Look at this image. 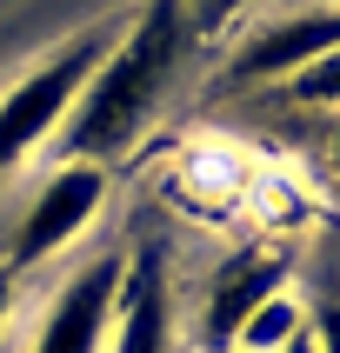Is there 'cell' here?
Wrapping results in <instances>:
<instances>
[{
	"mask_svg": "<svg viewBox=\"0 0 340 353\" xmlns=\"http://www.w3.org/2000/svg\"><path fill=\"white\" fill-rule=\"evenodd\" d=\"M174 60H180V0H147L140 20L127 27L107 67L87 74L74 114L60 120L67 127V147L74 154H94V160H114L127 140L154 120L167 80H174Z\"/></svg>",
	"mask_w": 340,
	"mask_h": 353,
	"instance_id": "cell-1",
	"label": "cell"
},
{
	"mask_svg": "<svg viewBox=\"0 0 340 353\" xmlns=\"http://www.w3.org/2000/svg\"><path fill=\"white\" fill-rule=\"evenodd\" d=\"M94 67H100V34H87L80 47H67L60 60H47L40 74H27L14 94L0 100V174L20 167L60 120L74 114V100H80V87H87Z\"/></svg>",
	"mask_w": 340,
	"mask_h": 353,
	"instance_id": "cell-2",
	"label": "cell"
},
{
	"mask_svg": "<svg viewBox=\"0 0 340 353\" xmlns=\"http://www.w3.org/2000/svg\"><path fill=\"white\" fill-rule=\"evenodd\" d=\"M107 200V174L100 167H60L47 187L34 194L27 220H20V240H14V260L7 267H40V260H54L67 240H80V227L94 220V207Z\"/></svg>",
	"mask_w": 340,
	"mask_h": 353,
	"instance_id": "cell-3",
	"label": "cell"
},
{
	"mask_svg": "<svg viewBox=\"0 0 340 353\" xmlns=\"http://www.w3.org/2000/svg\"><path fill=\"white\" fill-rule=\"evenodd\" d=\"M120 267L114 254L87 260L67 287H60V300L47 307V320H40L34 334V353H100V340H107V320H114V300H120Z\"/></svg>",
	"mask_w": 340,
	"mask_h": 353,
	"instance_id": "cell-4",
	"label": "cell"
},
{
	"mask_svg": "<svg viewBox=\"0 0 340 353\" xmlns=\"http://www.w3.org/2000/svg\"><path fill=\"white\" fill-rule=\"evenodd\" d=\"M334 47H340V7H314V14H294L280 27H260L234 54V80H294L300 67H314Z\"/></svg>",
	"mask_w": 340,
	"mask_h": 353,
	"instance_id": "cell-5",
	"label": "cell"
},
{
	"mask_svg": "<svg viewBox=\"0 0 340 353\" xmlns=\"http://www.w3.org/2000/svg\"><path fill=\"white\" fill-rule=\"evenodd\" d=\"M280 274H287V260L267 247H247L227 260V274H214V294H207V340H234L240 320L280 294Z\"/></svg>",
	"mask_w": 340,
	"mask_h": 353,
	"instance_id": "cell-6",
	"label": "cell"
},
{
	"mask_svg": "<svg viewBox=\"0 0 340 353\" xmlns=\"http://www.w3.org/2000/svg\"><path fill=\"white\" fill-rule=\"evenodd\" d=\"M167 267H160V254L147 247V254L120 274V340L114 353H167Z\"/></svg>",
	"mask_w": 340,
	"mask_h": 353,
	"instance_id": "cell-7",
	"label": "cell"
},
{
	"mask_svg": "<svg viewBox=\"0 0 340 353\" xmlns=\"http://www.w3.org/2000/svg\"><path fill=\"white\" fill-rule=\"evenodd\" d=\"M294 334H300V314H294V300H280V294H274V300H260L254 314L240 320L234 347H240V353H280V347H287Z\"/></svg>",
	"mask_w": 340,
	"mask_h": 353,
	"instance_id": "cell-8",
	"label": "cell"
},
{
	"mask_svg": "<svg viewBox=\"0 0 340 353\" xmlns=\"http://www.w3.org/2000/svg\"><path fill=\"white\" fill-rule=\"evenodd\" d=\"M287 94L307 100V107H340V47H334V54H320L314 67H300V74L287 80Z\"/></svg>",
	"mask_w": 340,
	"mask_h": 353,
	"instance_id": "cell-9",
	"label": "cell"
},
{
	"mask_svg": "<svg viewBox=\"0 0 340 353\" xmlns=\"http://www.w3.org/2000/svg\"><path fill=\"white\" fill-rule=\"evenodd\" d=\"M307 334H314V353H340V307H320V320Z\"/></svg>",
	"mask_w": 340,
	"mask_h": 353,
	"instance_id": "cell-10",
	"label": "cell"
},
{
	"mask_svg": "<svg viewBox=\"0 0 340 353\" xmlns=\"http://www.w3.org/2000/svg\"><path fill=\"white\" fill-rule=\"evenodd\" d=\"M247 0H200V20H227V14H240Z\"/></svg>",
	"mask_w": 340,
	"mask_h": 353,
	"instance_id": "cell-11",
	"label": "cell"
},
{
	"mask_svg": "<svg viewBox=\"0 0 340 353\" xmlns=\"http://www.w3.org/2000/svg\"><path fill=\"white\" fill-rule=\"evenodd\" d=\"M7 314H14V267H0V327H7Z\"/></svg>",
	"mask_w": 340,
	"mask_h": 353,
	"instance_id": "cell-12",
	"label": "cell"
},
{
	"mask_svg": "<svg viewBox=\"0 0 340 353\" xmlns=\"http://www.w3.org/2000/svg\"><path fill=\"white\" fill-rule=\"evenodd\" d=\"M280 353H314V334H307V327H300V334L287 340V347H280Z\"/></svg>",
	"mask_w": 340,
	"mask_h": 353,
	"instance_id": "cell-13",
	"label": "cell"
},
{
	"mask_svg": "<svg viewBox=\"0 0 340 353\" xmlns=\"http://www.w3.org/2000/svg\"><path fill=\"white\" fill-rule=\"evenodd\" d=\"M234 353H240V347H234Z\"/></svg>",
	"mask_w": 340,
	"mask_h": 353,
	"instance_id": "cell-14",
	"label": "cell"
}]
</instances>
